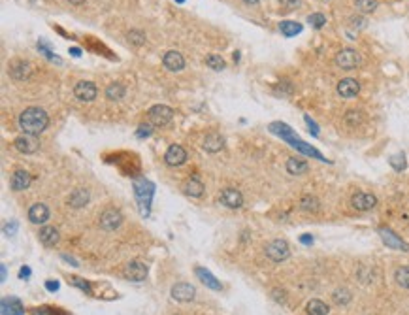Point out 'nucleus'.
I'll list each match as a JSON object with an SVG mask.
<instances>
[{"instance_id": "6ab92c4d", "label": "nucleus", "mask_w": 409, "mask_h": 315, "mask_svg": "<svg viewBox=\"0 0 409 315\" xmlns=\"http://www.w3.org/2000/svg\"><path fill=\"white\" fill-rule=\"evenodd\" d=\"M202 148H204L206 151H210V153H217V151H221V149L224 148L223 136L219 134V132H210V134H206Z\"/></svg>"}, {"instance_id": "423d86ee", "label": "nucleus", "mask_w": 409, "mask_h": 315, "mask_svg": "<svg viewBox=\"0 0 409 315\" xmlns=\"http://www.w3.org/2000/svg\"><path fill=\"white\" fill-rule=\"evenodd\" d=\"M121 223H123V215H121L119 209L108 208L100 214V228H104V230H108V232H112V230L119 228L121 227Z\"/></svg>"}, {"instance_id": "09e8293b", "label": "nucleus", "mask_w": 409, "mask_h": 315, "mask_svg": "<svg viewBox=\"0 0 409 315\" xmlns=\"http://www.w3.org/2000/svg\"><path fill=\"white\" fill-rule=\"evenodd\" d=\"M244 2H245V4H257L258 0H244Z\"/></svg>"}, {"instance_id": "c756f323", "label": "nucleus", "mask_w": 409, "mask_h": 315, "mask_svg": "<svg viewBox=\"0 0 409 315\" xmlns=\"http://www.w3.org/2000/svg\"><path fill=\"white\" fill-rule=\"evenodd\" d=\"M394 279L396 283L403 289H409V266H400L394 272Z\"/></svg>"}, {"instance_id": "37998d69", "label": "nucleus", "mask_w": 409, "mask_h": 315, "mask_svg": "<svg viewBox=\"0 0 409 315\" xmlns=\"http://www.w3.org/2000/svg\"><path fill=\"white\" fill-rule=\"evenodd\" d=\"M353 25H355V27H364V19L362 17H353Z\"/></svg>"}, {"instance_id": "aec40b11", "label": "nucleus", "mask_w": 409, "mask_h": 315, "mask_svg": "<svg viewBox=\"0 0 409 315\" xmlns=\"http://www.w3.org/2000/svg\"><path fill=\"white\" fill-rule=\"evenodd\" d=\"M30 72H32V68H30V64L25 62V60H15V62H12V66H10V74H12L15 80H26V78L30 76Z\"/></svg>"}, {"instance_id": "8fccbe9b", "label": "nucleus", "mask_w": 409, "mask_h": 315, "mask_svg": "<svg viewBox=\"0 0 409 315\" xmlns=\"http://www.w3.org/2000/svg\"><path fill=\"white\" fill-rule=\"evenodd\" d=\"M178 2H183V0H178Z\"/></svg>"}, {"instance_id": "c85d7f7f", "label": "nucleus", "mask_w": 409, "mask_h": 315, "mask_svg": "<svg viewBox=\"0 0 409 315\" xmlns=\"http://www.w3.org/2000/svg\"><path fill=\"white\" fill-rule=\"evenodd\" d=\"M300 208H302L303 212H311V214H315L317 209H319V200H317L315 196L305 195L300 198Z\"/></svg>"}, {"instance_id": "9d476101", "label": "nucleus", "mask_w": 409, "mask_h": 315, "mask_svg": "<svg viewBox=\"0 0 409 315\" xmlns=\"http://www.w3.org/2000/svg\"><path fill=\"white\" fill-rule=\"evenodd\" d=\"M351 204H353L355 209L368 212V209L376 208L377 198L373 195H369V193H356V195H353V198H351Z\"/></svg>"}, {"instance_id": "b1692460", "label": "nucleus", "mask_w": 409, "mask_h": 315, "mask_svg": "<svg viewBox=\"0 0 409 315\" xmlns=\"http://www.w3.org/2000/svg\"><path fill=\"white\" fill-rule=\"evenodd\" d=\"M310 170V166H308V162L302 161V159H296V157H292V159H289L287 161V172L292 176H302L305 174Z\"/></svg>"}, {"instance_id": "49530a36", "label": "nucleus", "mask_w": 409, "mask_h": 315, "mask_svg": "<svg viewBox=\"0 0 409 315\" xmlns=\"http://www.w3.org/2000/svg\"><path fill=\"white\" fill-rule=\"evenodd\" d=\"M68 2H70V4H74V6H79V4H83L85 0H68Z\"/></svg>"}, {"instance_id": "f3484780", "label": "nucleus", "mask_w": 409, "mask_h": 315, "mask_svg": "<svg viewBox=\"0 0 409 315\" xmlns=\"http://www.w3.org/2000/svg\"><path fill=\"white\" fill-rule=\"evenodd\" d=\"M30 183H32V178L26 170H15L12 174V180H10V185H12L13 191H25V189H28Z\"/></svg>"}, {"instance_id": "a19ab883", "label": "nucleus", "mask_w": 409, "mask_h": 315, "mask_svg": "<svg viewBox=\"0 0 409 315\" xmlns=\"http://www.w3.org/2000/svg\"><path fill=\"white\" fill-rule=\"evenodd\" d=\"M15 230H17V223H12V225H6V227H4V232H6L8 236L12 234V232H15Z\"/></svg>"}, {"instance_id": "412c9836", "label": "nucleus", "mask_w": 409, "mask_h": 315, "mask_svg": "<svg viewBox=\"0 0 409 315\" xmlns=\"http://www.w3.org/2000/svg\"><path fill=\"white\" fill-rule=\"evenodd\" d=\"M25 313V309L21 306V302L17 298H4L2 300V315H23Z\"/></svg>"}, {"instance_id": "0eeeda50", "label": "nucleus", "mask_w": 409, "mask_h": 315, "mask_svg": "<svg viewBox=\"0 0 409 315\" xmlns=\"http://www.w3.org/2000/svg\"><path fill=\"white\" fill-rule=\"evenodd\" d=\"M219 202H221L223 206H226V208L237 209V208H242V204H244V196H242V193H240L237 189L226 187V189H223V193L219 195Z\"/></svg>"}, {"instance_id": "bb28decb", "label": "nucleus", "mask_w": 409, "mask_h": 315, "mask_svg": "<svg viewBox=\"0 0 409 315\" xmlns=\"http://www.w3.org/2000/svg\"><path fill=\"white\" fill-rule=\"evenodd\" d=\"M125 96V87L121 83H110L106 87V98L108 100H121Z\"/></svg>"}, {"instance_id": "dca6fc26", "label": "nucleus", "mask_w": 409, "mask_h": 315, "mask_svg": "<svg viewBox=\"0 0 409 315\" xmlns=\"http://www.w3.org/2000/svg\"><path fill=\"white\" fill-rule=\"evenodd\" d=\"M28 219L34 225H44L49 219V209H47L46 204H40V202L38 204H32L28 208Z\"/></svg>"}, {"instance_id": "a18cd8bd", "label": "nucleus", "mask_w": 409, "mask_h": 315, "mask_svg": "<svg viewBox=\"0 0 409 315\" xmlns=\"http://www.w3.org/2000/svg\"><path fill=\"white\" fill-rule=\"evenodd\" d=\"M300 241H302V243H311V241H313V238H311L310 234H305V236H302V238H300Z\"/></svg>"}, {"instance_id": "58836bf2", "label": "nucleus", "mask_w": 409, "mask_h": 315, "mask_svg": "<svg viewBox=\"0 0 409 315\" xmlns=\"http://www.w3.org/2000/svg\"><path fill=\"white\" fill-rule=\"evenodd\" d=\"M281 2V6L285 8V10H296L300 4H302V0H279Z\"/></svg>"}, {"instance_id": "c03bdc74", "label": "nucleus", "mask_w": 409, "mask_h": 315, "mask_svg": "<svg viewBox=\"0 0 409 315\" xmlns=\"http://www.w3.org/2000/svg\"><path fill=\"white\" fill-rule=\"evenodd\" d=\"M46 287L49 289V291H57V289H59V283H57V282H55V283H53V282H47V283H46Z\"/></svg>"}, {"instance_id": "f8f14e48", "label": "nucleus", "mask_w": 409, "mask_h": 315, "mask_svg": "<svg viewBox=\"0 0 409 315\" xmlns=\"http://www.w3.org/2000/svg\"><path fill=\"white\" fill-rule=\"evenodd\" d=\"M358 91H360V83L353 80V78H345V80L337 83V94L342 98H353V96L358 94Z\"/></svg>"}, {"instance_id": "79ce46f5", "label": "nucleus", "mask_w": 409, "mask_h": 315, "mask_svg": "<svg viewBox=\"0 0 409 315\" xmlns=\"http://www.w3.org/2000/svg\"><path fill=\"white\" fill-rule=\"evenodd\" d=\"M30 275V268H26V266H23V268L19 270V277L21 279H26Z\"/></svg>"}, {"instance_id": "de8ad7c7", "label": "nucleus", "mask_w": 409, "mask_h": 315, "mask_svg": "<svg viewBox=\"0 0 409 315\" xmlns=\"http://www.w3.org/2000/svg\"><path fill=\"white\" fill-rule=\"evenodd\" d=\"M4 279H6V266L2 264V282H4Z\"/></svg>"}, {"instance_id": "f704fd0d", "label": "nucleus", "mask_w": 409, "mask_h": 315, "mask_svg": "<svg viewBox=\"0 0 409 315\" xmlns=\"http://www.w3.org/2000/svg\"><path fill=\"white\" fill-rule=\"evenodd\" d=\"M308 23H310L313 28H321V27H324L326 17H324L323 14H311L310 17H308Z\"/></svg>"}, {"instance_id": "20e7f679", "label": "nucleus", "mask_w": 409, "mask_h": 315, "mask_svg": "<svg viewBox=\"0 0 409 315\" xmlns=\"http://www.w3.org/2000/svg\"><path fill=\"white\" fill-rule=\"evenodd\" d=\"M360 62H362L360 53L355 51V49H349V47H347V49H342V51L336 55V64L339 68H343V70H355Z\"/></svg>"}, {"instance_id": "cd10ccee", "label": "nucleus", "mask_w": 409, "mask_h": 315, "mask_svg": "<svg viewBox=\"0 0 409 315\" xmlns=\"http://www.w3.org/2000/svg\"><path fill=\"white\" fill-rule=\"evenodd\" d=\"M279 30L285 34V36H296L298 32H302V25L300 23H294V21H283L279 25Z\"/></svg>"}, {"instance_id": "c9c22d12", "label": "nucleus", "mask_w": 409, "mask_h": 315, "mask_svg": "<svg viewBox=\"0 0 409 315\" xmlns=\"http://www.w3.org/2000/svg\"><path fill=\"white\" fill-rule=\"evenodd\" d=\"M390 164H392L396 170H403V168H405V155L400 153V155H394V157H390Z\"/></svg>"}, {"instance_id": "f257e3e1", "label": "nucleus", "mask_w": 409, "mask_h": 315, "mask_svg": "<svg viewBox=\"0 0 409 315\" xmlns=\"http://www.w3.org/2000/svg\"><path fill=\"white\" fill-rule=\"evenodd\" d=\"M49 125V117L42 108H26L25 112L19 115V128L28 136H38Z\"/></svg>"}, {"instance_id": "72a5a7b5", "label": "nucleus", "mask_w": 409, "mask_h": 315, "mask_svg": "<svg viewBox=\"0 0 409 315\" xmlns=\"http://www.w3.org/2000/svg\"><path fill=\"white\" fill-rule=\"evenodd\" d=\"M128 42L134 46H144L145 44V34L142 30H130L128 32Z\"/></svg>"}, {"instance_id": "4468645a", "label": "nucleus", "mask_w": 409, "mask_h": 315, "mask_svg": "<svg viewBox=\"0 0 409 315\" xmlns=\"http://www.w3.org/2000/svg\"><path fill=\"white\" fill-rule=\"evenodd\" d=\"M162 64H164V68L170 70V72H179V70H183V66H185V59L179 51H168V53H164V57H162Z\"/></svg>"}, {"instance_id": "393cba45", "label": "nucleus", "mask_w": 409, "mask_h": 315, "mask_svg": "<svg viewBox=\"0 0 409 315\" xmlns=\"http://www.w3.org/2000/svg\"><path fill=\"white\" fill-rule=\"evenodd\" d=\"M87 202H89V193L85 189H76L72 195L68 196V204L72 208H83Z\"/></svg>"}, {"instance_id": "4c0bfd02", "label": "nucleus", "mask_w": 409, "mask_h": 315, "mask_svg": "<svg viewBox=\"0 0 409 315\" xmlns=\"http://www.w3.org/2000/svg\"><path fill=\"white\" fill-rule=\"evenodd\" d=\"M345 121H347L349 125H353V127H355V125H358V123L362 121V115H360V112H355V110H353V112H349V114H347Z\"/></svg>"}, {"instance_id": "2f4dec72", "label": "nucleus", "mask_w": 409, "mask_h": 315, "mask_svg": "<svg viewBox=\"0 0 409 315\" xmlns=\"http://www.w3.org/2000/svg\"><path fill=\"white\" fill-rule=\"evenodd\" d=\"M355 4H356V8H358V12L371 14V12H376L377 0H355Z\"/></svg>"}, {"instance_id": "e433bc0d", "label": "nucleus", "mask_w": 409, "mask_h": 315, "mask_svg": "<svg viewBox=\"0 0 409 315\" xmlns=\"http://www.w3.org/2000/svg\"><path fill=\"white\" fill-rule=\"evenodd\" d=\"M70 282H72V285H76V287H79L81 291H85L87 295H92V291H91V285L87 282H83L81 277H70Z\"/></svg>"}, {"instance_id": "4be33fe9", "label": "nucleus", "mask_w": 409, "mask_h": 315, "mask_svg": "<svg viewBox=\"0 0 409 315\" xmlns=\"http://www.w3.org/2000/svg\"><path fill=\"white\" fill-rule=\"evenodd\" d=\"M194 272H196L198 279H200V282L204 283L206 287L213 289V291H221V289H223V285H221V283H219L217 279H215V275L211 274V272H208V270H206V268H196V270H194Z\"/></svg>"}, {"instance_id": "a211bd4d", "label": "nucleus", "mask_w": 409, "mask_h": 315, "mask_svg": "<svg viewBox=\"0 0 409 315\" xmlns=\"http://www.w3.org/2000/svg\"><path fill=\"white\" fill-rule=\"evenodd\" d=\"M38 238L46 248H53V246L59 243L60 236H59V230H57L55 227H42L38 232Z\"/></svg>"}, {"instance_id": "f03ea898", "label": "nucleus", "mask_w": 409, "mask_h": 315, "mask_svg": "<svg viewBox=\"0 0 409 315\" xmlns=\"http://www.w3.org/2000/svg\"><path fill=\"white\" fill-rule=\"evenodd\" d=\"M266 257L274 262H283L290 257V248L285 240H271L266 248H264Z\"/></svg>"}, {"instance_id": "1a4fd4ad", "label": "nucleus", "mask_w": 409, "mask_h": 315, "mask_svg": "<svg viewBox=\"0 0 409 315\" xmlns=\"http://www.w3.org/2000/svg\"><path fill=\"white\" fill-rule=\"evenodd\" d=\"M125 277L130 282H144L147 277V266L140 261H132L126 264L125 268Z\"/></svg>"}, {"instance_id": "ddd939ff", "label": "nucleus", "mask_w": 409, "mask_h": 315, "mask_svg": "<svg viewBox=\"0 0 409 315\" xmlns=\"http://www.w3.org/2000/svg\"><path fill=\"white\" fill-rule=\"evenodd\" d=\"M13 146H15V149L17 151H21V153H36L40 149V144L38 140L34 138V136H19V138H15V142H13Z\"/></svg>"}, {"instance_id": "473e14b6", "label": "nucleus", "mask_w": 409, "mask_h": 315, "mask_svg": "<svg viewBox=\"0 0 409 315\" xmlns=\"http://www.w3.org/2000/svg\"><path fill=\"white\" fill-rule=\"evenodd\" d=\"M206 64L213 70H223L224 68V60L223 57H219V55H208L206 57Z\"/></svg>"}, {"instance_id": "a878e982", "label": "nucleus", "mask_w": 409, "mask_h": 315, "mask_svg": "<svg viewBox=\"0 0 409 315\" xmlns=\"http://www.w3.org/2000/svg\"><path fill=\"white\" fill-rule=\"evenodd\" d=\"M305 311L308 315H328L330 308L324 304L323 300H319V298H313V300L308 302V306H305Z\"/></svg>"}, {"instance_id": "ea45409f", "label": "nucleus", "mask_w": 409, "mask_h": 315, "mask_svg": "<svg viewBox=\"0 0 409 315\" xmlns=\"http://www.w3.org/2000/svg\"><path fill=\"white\" fill-rule=\"evenodd\" d=\"M138 136L140 138H147V136H151V127H149V125H142V127H140V130H138Z\"/></svg>"}, {"instance_id": "7c9ffc66", "label": "nucleus", "mask_w": 409, "mask_h": 315, "mask_svg": "<svg viewBox=\"0 0 409 315\" xmlns=\"http://www.w3.org/2000/svg\"><path fill=\"white\" fill-rule=\"evenodd\" d=\"M332 300L336 302L337 306H347L351 302V293L347 289H337V291H334V295H332Z\"/></svg>"}, {"instance_id": "6e6552de", "label": "nucleus", "mask_w": 409, "mask_h": 315, "mask_svg": "<svg viewBox=\"0 0 409 315\" xmlns=\"http://www.w3.org/2000/svg\"><path fill=\"white\" fill-rule=\"evenodd\" d=\"M170 295L174 300H178V302H191V300H194V296H196V289L192 287L191 283H176V285L172 287Z\"/></svg>"}, {"instance_id": "7ed1b4c3", "label": "nucleus", "mask_w": 409, "mask_h": 315, "mask_svg": "<svg viewBox=\"0 0 409 315\" xmlns=\"http://www.w3.org/2000/svg\"><path fill=\"white\" fill-rule=\"evenodd\" d=\"M147 117H149V123L155 125V127H164L174 117V110L164 106V104H157L147 112Z\"/></svg>"}, {"instance_id": "39448f33", "label": "nucleus", "mask_w": 409, "mask_h": 315, "mask_svg": "<svg viewBox=\"0 0 409 315\" xmlns=\"http://www.w3.org/2000/svg\"><path fill=\"white\" fill-rule=\"evenodd\" d=\"M98 94V89L92 81H78L74 87V96L79 102H92Z\"/></svg>"}, {"instance_id": "5701e85b", "label": "nucleus", "mask_w": 409, "mask_h": 315, "mask_svg": "<svg viewBox=\"0 0 409 315\" xmlns=\"http://www.w3.org/2000/svg\"><path fill=\"white\" fill-rule=\"evenodd\" d=\"M183 191L189 196L198 198V196L204 195V183H202L200 180H196V178H191V180H187L183 183Z\"/></svg>"}, {"instance_id": "9b49d317", "label": "nucleus", "mask_w": 409, "mask_h": 315, "mask_svg": "<svg viewBox=\"0 0 409 315\" xmlns=\"http://www.w3.org/2000/svg\"><path fill=\"white\" fill-rule=\"evenodd\" d=\"M379 234H381V240L389 246L390 249H398V251H409V243H405L403 240H400L398 236L389 230V228H379Z\"/></svg>"}, {"instance_id": "2eb2a0df", "label": "nucleus", "mask_w": 409, "mask_h": 315, "mask_svg": "<svg viewBox=\"0 0 409 315\" xmlns=\"http://www.w3.org/2000/svg\"><path fill=\"white\" fill-rule=\"evenodd\" d=\"M164 161L166 164H170V166H179V164H183L185 161H187V151H185L181 146H170L168 148V151H166L164 155Z\"/></svg>"}]
</instances>
